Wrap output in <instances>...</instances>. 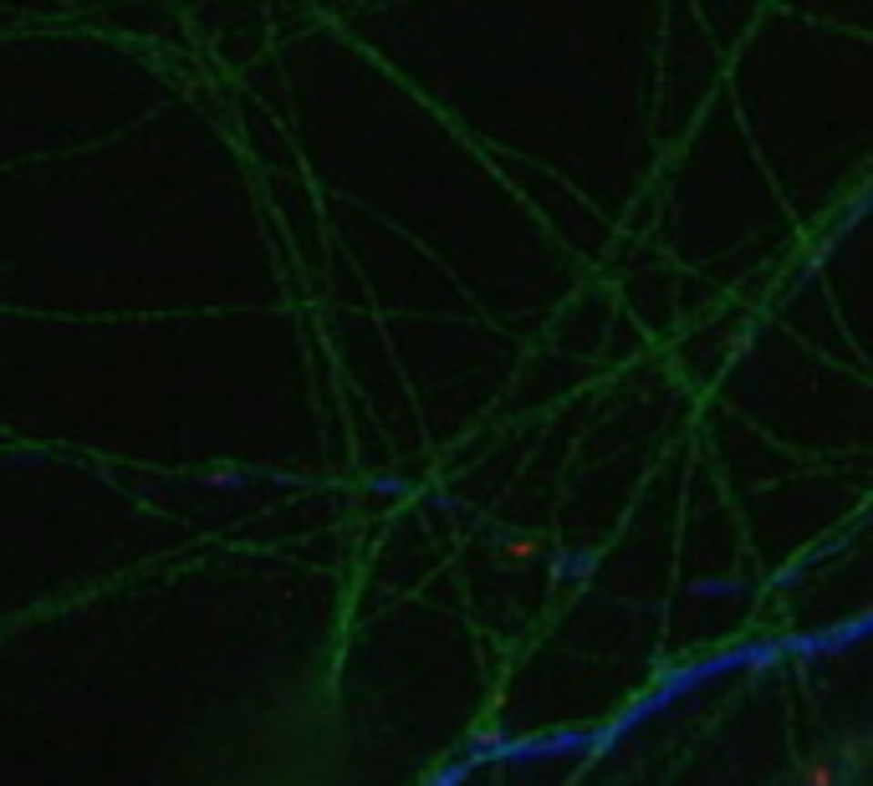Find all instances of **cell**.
<instances>
[{
  "label": "cell",
  "instance_id": "6da1fadb",
  "mask_svg": "<svg viewBox=\"0 0 873 786\" xmlns=\"http://www.w3.org/2000/svg\"><path fill=\"white\" fill-rule=\"evenodd\" d=\"M807 786H833V766H812V771H807Z\"/></svg>",
  "mask_w": 873,
  "mask_h": 786
}]
</instances>
